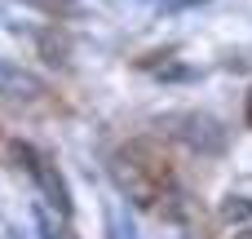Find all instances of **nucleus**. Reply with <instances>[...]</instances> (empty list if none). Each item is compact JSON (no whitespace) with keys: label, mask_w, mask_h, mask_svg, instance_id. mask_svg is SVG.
<instances>
[{"label":"nucleus","mask_w":252,"mask_h":239,"mask_svg":"<svg viewBox=\"0 0 252 239\" xmlns=\"http://www.w3.org/2000/svg\"><path fill=\"white\" fill-rule=\"evenodd\" d=\"M22 155H27V169L35 173V182H40V186H44V191L53 195L49 204H58V213L66 217V213H71V204H66V186H62V177H53V169H49V164H44V160H40V155H35L31 146H27Z\"/></svg>","instance_id":"f257e3e1"},{"label":"nucleus","mask_w":252,"mask_h":239,"mask_svg":"<svg viewBox=\"0 0 252 239\" xmlns=\"http://www.w3.org/2000/svg\"><path fill=\"white\" fill-rule=\"evenodd\" d=\"M0 93H9V98H35V93H40V84H35L27 71L9 67V62L0 58Z\"/></svg>","instance_id":"f03ea898"},{"label":"nucleus","mask_w":252,"mask_h":239,"mask_svg":"<svg viewBox=\"0 0 252 239\" xmlns=\"http://www.w3.org/2000/svg\"><path fill=\"white\" fill-rule=\"evenodd\" d=\"M221 213H226V222H244V217H252V204H244V200H230Z\"/></svg>","instance_id":"7ed1b4c3"},{"label":"nucleus","mask_w":252,"mask_h":239,"mask_svg":"<svg viewBox=\"0 0 252 239\" xmlns=\"http://www.w3.org/2000/svg\"><path fill=\"white\" fill-rule=\"evenodd\" d=\"M40 231H44V239H75L71 231H66V226H53L49 217H40Z\"/></svg>","instance_id":"20e7f679"},{"label":"nucleus","mask_w":252,"mask_h":239,"mask_svg":"<svg viewBox=\"0 0 252 239\" xmlns=\"http://www.w3.org/2000/svg\"><path fill=\"white\" fill-rule=\"evenodd\" d=\"M235 239H252V226H248V231H239V235H235Z\"/></svg>","instance_id":"39448f33"},{"label":"nucleus","mask_w":252,"mask_h":239,"mask_svg":"<svg viewBox=\"0 0 252 239\" xmlns=\"http://www.w3.org/2000/svg\"><path fill=\"white\" fill-rule=\"evenodd\" d=\"M248 124H252V98H248Z\"/></svg>","instance_id":"423d86ee"}]
</instances>
